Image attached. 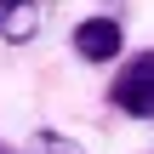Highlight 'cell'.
<instances>
[{
	"label": "cell",
	"instance_id": "obj_1",
	"mask_svg": "<svg viewBox=\"0 0 154 154\" xmlns=\"http://www.w3.org/2000/svg\"><path fill=\"white\" fill-rule=\"evenodd\" d=\"M109 103L131 120H154V51H137L114 80H109Z\"/></svg>",
	"mask_w": 154,
	"mask_h": 154
},
{
	"label": "cell",
	"instance_id": "obj_5",
	"mask_svg": "<svg viewBox=\"0 0 154 154\" xmlns=\"http://www.w3.org/2000/svg\"><path fill=\"white\" fill-rule=\"evenodd\" d=\"M0 154H17V149H6V143H0Z\"/></svg>",
	"mask_w": 154,
	"mask_h": 154
},
{
	"label": "cell",
	"instance_id": "obj_2",
	"mask_svg": "<svg viewBox=\"0 0 154 154\" xmlns=\"http://www.w3.org/2000/svg\"><path fill=\"white\" fill-rule=\"evenodd\" d=\"M120 46H126V29H120V17L97 11V17L74 23V51H80L86 63H114V57H120Z\"/></svg>",
	"mask_w": 154,
	"mask_h": 154
},
{
	"label": "cell",
	"instance_id": "obj_3",
	"mask_svg": "<svg viewBox=\"0 0 154 154\" xmlns=\"http://www.w3.org/2000/svg\"><path fill=\"white\" fill-rule=\"evenodd\" d=\"M40 17H46V6H0V40H34L40 34Z\"/></svg>",
	"mask_w": 154,
	"mask_h": 154
},
{
	"label": "cell",
	"instance_id": "obj_4",
	"mask_svg": "<svg viewBox=\"0 0 154 154\" xmlns=\"http://www.w3.org/2000/svg\"><path fill=\"white\" fill-rule=\"evenodd\" d=\"M34 154H86V149H80L74 137H63V131L46 126V131H34Z\"/></svg>",
	"mask_w": 154,
	"mask_h": 154
}]
</instances>
